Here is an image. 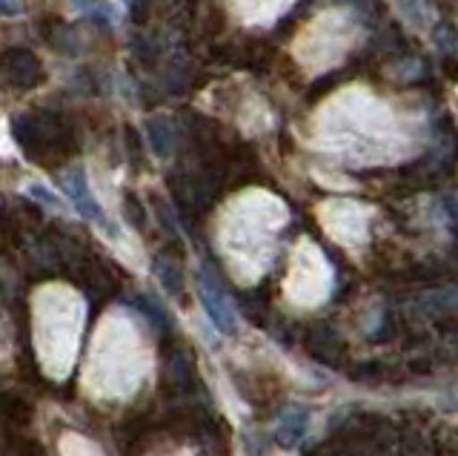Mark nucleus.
<instances>
[{
    "label": "nucleus",
    "instance_id": "f257e3e1",
    "mask_svg": "<svg viewBox=\"0 0 458 456\" xmlns=\"http://www.w3.org/2000/svg\"><path fill=\"white\" fill-rule=\"evenodd\" d=\"M152 370V348L147 331L129 310H109L98 322L83 384L95 399L123 402L135 396Z\"/></svg>",
    "mask_w": 458,
    "mask_h": 456
},
{
    "label": "nucleus",
    "instance_id": "f03ea898",
    "mask_svg": "<svg viewBox=\"0 0 458 456\" xmlns=\"http://www.w3.org/2000/svg\"><path fill=\"white\" fill-rule=\"evenodd\" d=\"M286 224L281 198L264 190L241 193L226 204L218 224V247L238 281L250 284L261 279L276 259V236Z\"/></svg>",
    "mask_w": 458,
    "mask_h": 456
},
{
    "label": "nucleus",
    "instance_id": "7ed1b4c3",
    "mask_svg": "<svg viewBox=\"0 0 458 456\" xmlns=\"http://www.w3.org/2000/svg\"><path fill=\"white\" fill-rule=\"evenodd\" d=\"M324 147L358 164L393 161L401 138L395 118L369 92H344L318 116Z\"/></svg>",
    "mask_w": 458,
    "mask_h": 456
},
{
    "label": "nucleus",
    "instance_id": "20e7f679",
    "mask_svg": "<svg viewBox=\"0 0 458 456\" xmlns=\"http://www.w3.org/2000/svg\"><path fill=\"white\" fill-rule=\"evenodd\" d=\"M86 322V305L81 293L66 284H47L32 298V336L43 374L66 379L75 365L81 333Z\"/></svg>",
    "mask_w": 458,
    "mask_h": 456
},
{
    "label": "nucleus",
    "instance_id": "39448f33",
    "mask_svg": "<svg viewBox=\"0 0 458 456\" xmlns=\"http://www.w3.org/2000/svg\"><path fill=\"white\" fill-rule=\"evenodd\" d=\"M284 290L295 307H304V310L327 302L329 290H333V267H329L327 255L315 247L312 241H301L295 247Z\"/></svg>",
    "mask_w": 458,
    "mask_h": 456
},
{
    "label": "nucleus",
    "instance_id": "423d86ee",
    "mask_svg": "<svg viewBox=\"0 0 458 456\" xmlns=\"http://www.w3.org/2000/svg\"><path fill=\"white\" fill-rule=\"evenodd\" d=\"M318 219L324 230L333 236L338 245L361 247L369 238V210L350 198H329L318 207Z\"/></svg>",
    "mask_w": 458,
    "mask_h": 456
},
{
    "label": "nucleus",
    "instance_id": "0eeeda50",
    "mask_svg": "<svg viewBox=\"0 0 458 456\" xmlns=\"http://www.w3.org/2000/svg\"><path fill=\"white\" fill-rule=\"evenodd\" d=\"M350 35H352V26L347 21V15H335V12H329V15L318 18L310 32L301 38V47L295 44V55L301 58V64L310 61V55H315L321 64V49H329V58H333V64L344 55V49L350 47Z\"/></svg>",
    "mask_w": 458,
    "mask_h": 456
},
{
    "label": "nucleus",
    "instance_id": "6e6552de",
    "mask_svg": "<svg viewBox=\"0 0 458 456\" xmlns=\"http://www.w3.org/2000/svg\"><path fill=\"white\" fill-rule=\"evenodd\" d=\"M64 187H66L69 202L78 207V212H81L83 219H89L92 224L104 227V230H112L104 207L95 202V195H92L89 184H86V176L81 173V169H69V173L64 176Z\"/></svg>",
    "mask_w": 458,
    "mask_h": 456
},
{
    "label": "nucleus",
    "instance_id": "1a4fd4ad",
    "mask_svg": "<svg viewBox=\"0 0 458 456\" xmlns=\"http://www.w3.org/2000/svg\"><path fill=\"white\" fill-rule=\"evenodd\" d=\"M198 290H200V302H204L209 319L215 322V327H221V331H233L235 327V313H233V305L226 302V296L215 288V281L200 276L198 279Z\"/></svg>",
    "mask_w": 458,
    "mask_h": 456
},
{
    "label": "nucleus",
    "instance_id": "9d476101",
    "mask_svg": "<svg viewBox=\"0 0 458 456\" xmlns=\"http://www.w3.org/2000/svg\"><path fill=\"white\" fill-rule=\"evenodd\" d=\"M307 427H310V413L304 408H290L284 413V417L278 419L276 425V436L284 448H295L301 439H304L307 434Z\"/></svg>",
    "mask_w": 458,
    "mask_h": 456
},
{
    "label": "nucleus",
    "instance_id": "9b49d317",
    "mask_svg": "<svg viewBox=\"0 0 458 456\" xmlns=\"http://www.w3.org/2000/svg\"><path fill=\"white\" fill-rule=\"evenodd\" d=\"M233 4L238 6L243 21H250V23H267L272 18L284 15V12L290 9L293 0H233Z\"/></svg>",
    "mask_w": 458,
    "mask_h": 456
},
{
    "label": "nucleus",
    "instance_id": "f8f14e48",
    "mask_svg": "<svg viewBox=\"0 0 458 456\" xmlns=\"http://www.w3.org/2000/svg\"><path fill=\"white\" fill-rule=\"evenodd\" d=\"M61 456H104L95 442H89L81 434H66L61 439Z\"/></svg>",
    "mask_w": 458,
    "mask_h": 456
},
{
    "label": "nucleus",
    "instance_id": "ddd939ff",
    "mask_svg": "<svg viewBox=\"0 0 458 456\" xmlns=\"http://www.w3.org/2000/svg\"><path fill=\"white\" fill-rule=\"evenodd\" d=\"M32 198H38L40 204H47V207H52V210H61V202L49 193V190H43L40 184H29V190H26Z\"/></svg>",
    "mask_w": 458,
    "mask_h": 456
},
{
    "label": "nucleus",
    "instance_id": "4468645a",
    "mask_svg": "<svg viewBox=\"0 0 458 456\" xmlns=\"http://www.w3.org/2000/svg\"><path fill=\"white\" fill-rule=\"evenodd\" d=\"M23 12V0H4V15H21Z\"/></svg>",
    "mask_w": 458,
    "mask_h": 456
}]
</instances>
